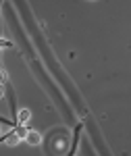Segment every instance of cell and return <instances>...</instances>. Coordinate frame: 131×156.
Listing matches in <instances>:
<instances>
[{
	"label": "cell",
	"mask_w": 131,
	"mask_h": 156,
	"mask_svg": "<svg viewBox=\"0 0 131 156\" xmlns=\"http://www.w3.org/2000/svg\"><path fill=\"white\" fill-rule=\"evenodd\" d=\"M23 140H25L29 146H37L40 142H42V135H40V131H27V133L23 135Z\"/></svg>",
	"instance_id": "6da1fadb"
},
{
	"label": "cell",
	"mask_w": 131,
	"mask_h": 156,
	"mask_svg": "<svg viewBox=\"0 0 131 156\" xmlns=\"http://www.w3.org/2000/svg\"><path fill=\"white\" fill-rule=\"evenodd\" d=\"M29 117H31V112H29L27 108H23V110L19 112V125H25V123L29 121Z\"/></svg>",
	"instance_id": "7a4b0ae2"
},
{
	"label": "cell",
	"mask_w": 131,
	"mask_h": 156,
	"mask_svg": "<svg viewBox=\"0 0 131 156\" xmlns=\"http://www.w3.org/2000/svg\"><path fill=\"white\" fill-rule=\"evenodd\" d=\"M17 140H19V133H12V135H9L6 144H9V146H15V144H17Z\"/></svg>",
	"instance_id": "3957f363"
},
{
	"label": "cell",
	"mask_w": 131,
	"mask_h": 156,
	"mask_svg": "<svg viewBox=\"0 0 131 156\" xmlns=\"http://www.w3.org/2000/svg\"><path fill=\"white\" fill-rule=\"evenodd\" d=\"M4 77H6V73H4V69H0V81H4Z\"/></svg>",
	"instance_id": "277c9868"
},
{
	"label": "cell",
	"mask_w": 131,
	"mask_h": 156,
	"mask_svg": "<svg viewBox=\"0 0 131 156\" xmlns=\"http://www.w3.org/2000/svg\"><path fill=\"white\" fill-rule=\"evenodd\" d=\"M2 94H4V90H2V85H0V98H2Z\"/></svg>",
	"instance_id": "5b68a950"
}]
</instances>
